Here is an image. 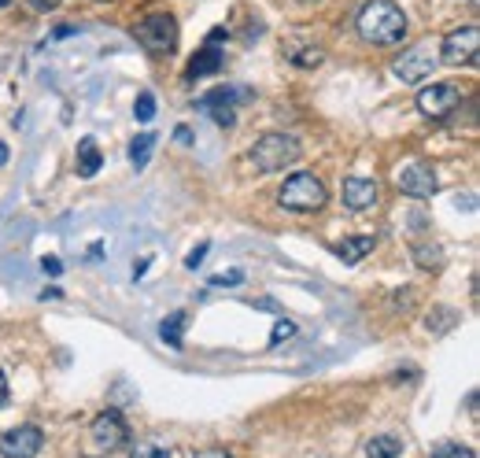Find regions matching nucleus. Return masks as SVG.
<instances>
[{
    "instance_id": "obj_20",
    "label": "nucleus",
    "mask_w": 480,
    "mask_h": 458,
    "mask_svg": "<svg viewBox=\"0 0 480 458\" xmlns=\"http://www.w3.org/2000/svg\"><path fill=\"white\" fill-rule=\"evenodd\" d=\"M130 458H171V447L159 444V440H141V444L130 451Z\"/></svg>"
},
{
    "instance_id": "obj_19",
    "label": "nucleus",
    "mask_w": 480,
    "mask_h": 458,
    "mask_svg": "<svg viewBox=\"0 0 480 458\" xmlns=\"http://www.w3.org/2000/svg\"><path fill=\"white\" fill-rule=\"evenodd\" d=\"M455 325H458V311H451V307H432V315L425 318V329H429V333H436V336L451 333Z\"/></svg>"
},
{
    "instance_id": "obj_16",
    "label": "nucleus",
    "mask_w": 480,
    "mask_h": 458,
    "mask_svg": "<svg viewBox=\"0 0 480 458\" xmlns=\"http://www.w3.org/2000/svg\"><path fill=\"white\" fill-rule=\"evenodd\" d=\"M399 454H403V440L395 433H381L366 444V458H399Z\"/></svg>"
},
{
    "instance_id": "obj_27",
    "label": "nucleus",
    "mask_w": 480,
    "mask_h": 458,
    "mask_svg": "<svg viewBox=\"0 0 480 458\" xmlns=\"http://www.w3.org/2000/svg\"><path fill=\"white\" fill-rule=\"evenodd\" d=\"M208 252H211V244H196V248L185 255V266H189V270H196V266L208 259Z\"/></svg>"
},
{
    "instance_id": "obj_32",
    "label": "nucleus",
    "mask_w": 480,
    "mask_h": 458,
    "mask_svg": "<svg viewBox=\"0 0 480 458\" xmlns=\"http://www.w3.org/2000/svg\"><path fill=\"white\" fill-rule=\"evenodd\" d=\"M178 141L189 144V141H192V130H189V126H178Z\"/></svg>"
},
{
    "instance_id": "obj_6",
    "label": "nucleus",
    "mask_w": 480,
    "mask_h": 458,
    "mask_svg": "<svg viewBox=\"0 0 480 458\" xmlns=\"http://www.w3.org/2000/svg\"><path fill=\"white\" fill-rule=\"evenodd\" d=\"M458 104H462V93L451 82H436V86L418 93V111L425 119H448V114L458 111Z\"/></svg>"
},
{
    "instance_id": "obj_1",
    "label": "nucleus",
    "mask_w": 480,
    "mask_h": 458,
    "mask_svg": "<svg viewBox=\"0 0 480 458\" xmlns=\"http://www.w3.org/2000/svg\"><path fill=\"white\" fill-rule=\"evenodd\" d=\"M358 37L370 45H399L407 37V15L395 0H366L358 12Z\"/></svg>"
},
{
    "instance_id": "obj_17",
    "label": "nucleus",
    "mask_w": 480,
    "mask_h": 458,
    "mask_svg": "<svg viewBox=\"0 0 480 458\" xmlns=\"http://www.w3.org/2000/svg\"><path fill=\"white\" fill-rule=\"evenodd\" d=\"M370 252H374V237H347V241L337 244V255L344 262H363Z\"/></svg>"
},
{
    "instance_id": "obj_15",
    "label": "nucleus",
    "mask_w": 480,
    "mask_h": 458,
    "mask_svg": "<svg viewBox=\"0 0 480 458\" xmlns=\"http://www.w3.org/2000/svg\"><path fill=\"white\" fill-rule=\"evenodd\" d=\"M185 325H189V311H174V315L163 318V325H159V336H163V344H171V348H181Z\"/></svg>"
},
{
    "instance_id": "obj_30",
    "label": "nucleus",
    "mask_w": 480,
    "mask_h": 458,
    "mask_svg": "<svg viewBox=\"0 0 480 458\" xmlns=\"http://www.w3.org/2000/svg\"><path fill=\"white\" fill-rule=\"evenodd\" d=\"M33 8H42V12H52V8H60V0H30Z\"/></svg>"
},
{
    "instance_id": "obj_3",
    "label": "nucleus",
    "mask_w": 480,
    "mask_h": 458,
    "mask_svg": "<svg viewBox=\"0 0 480 458\" xmlns=\"http://www.w3.org/2000/svg\"><path fill=\"white\" fill-rule=\"evenodd\" d=\"M277 200H282V207L289 211H300V215H310V211H322L329 193H326V185L318 181L314 174H292L282 188H277Z\"/></svg>"
},
{
    "instance_id": "obj_21",
    "label": "nucleus",
    "mask_w": 480,
    "mask_h": 458,
    "mask_svg": "<svg viewBox=\"0 0 480 458\" xmlns=\"http://www.w3.org/2000/svg\"><path fill=\"white\" fill-rule=\"evenodd\" d=\"M414 262L429 270V266H439V262H444V255H439L436 244H418V248H414Z\"/></svg>"
},
{
    "instance_id": "obj_11",
    "label": "nucleus",
    "mask_w": 480,
    "mask_h": 458,
    "mask_svg": "<svg viewBox=\"0 0 480 458\" xmlns=\"http://www.w3.org/2000/svg\"><path fill=\"white\" fill-rule=\"evenodd\" d=\"M218 37H222V30H215V33L208 37V41H204V49H199V52L189 60V82H196V78H208V74H218V70H222L226 56H222Z\"/></svg>"
},
{
    "instance_id": "obj_26",
    "label": "nucleus",
    "mask_w": 480,
    "mask_h": 458,
    "mask_svg": "<svg viewBox=\"0 0 480 458\" xmlns=\"http://www.w3.org/2000/svg\"><path fill=\"white\" fill-rule=\"evenodd\" d=\"M289 60H292V63H300V67H318V63H322L326 56L318 52V49H307V52H300V49H289Z\"/></svg>"
},
{
    "instance_id": "obj_14",
    "label": "nucleus",
    "mask_w": 480,
    "mask_h": 458,
    "mask_svg": "<svg viewBox=\"0 0 480 458\" xmlns=\"http://www.w3.org/2000/svg\"><path fill=\"white\" fill-rule=\"evenodd\" d=\"M100 163H104V156H100L97 141H93V137H82V141H78V174H82V178H93V174L100 170Z\"/></svg>"
},
{
    "instance_id": "obj_31",
    "label": "nucleus",
    "mask_w": 480,
    "mask_h": 458,
    "mask_svg": "<svg viewBox=\"0 0 480 458\" xmlns=\"http://www.w3.org/2000/svg\"><path fill=\"white\" fill-rule=\"evenodd\" d=\"M8 403V377H5V370H0V407Z\"/></svg>"
},
{
    "instance_id": "obj_12",
    "label": "nucleus",
    "mask_w": 480,
    "mask_h": 458,
    "mask_svg": "<svg viewBox=\"0 0 480 458\" xmlns=\"http://www.w3.org/2000/svg\"><path fill=\"white\" fill-rule=\"evenodd\" d=\"M377 181L374 178H344V188H340V197H344V207L351 211H370L377 204Z\"/></svg>"
},
{
    "instance_id": "obj_18",
    "label": "nucleus",
    "mask_w": 480,
    "mask_h": 458,
    "mask_svg": "<svg viewBox=\"0 0 480 458\" xmlns=\"http://www.w3.org/2000/svg\"><path fill=\"white\" fill-rule=\"evenodd\" d=\"M152 151H155V133L144 130V133H137L134 144H130V163H134L137 170H144V167L152 163Z\"/></svg>"
},
{
    "instance_id": "obj_29",
    "label": "nucleus",
    "mask_w": 480,
    "mask_h": 458,
    "mask_svg": "<svg viewBox=\"0 0 480 458\" xmlns=\"http://www.w3.org/2000/svg\"><path fill=\"white\" fill-rule=\"evenodd\" d=\"M192 458H233L226 447H208V451H199V454H192Z\"/></svg>"
},
{
    "instance_id": "obj_24",
    "label": "nucleus",
    "mask_w": 480,
    "mask_h": 458,
    "mask_svg": "<svg viewBox=\"0 0 480 458\" xmlns=\"http://www.w3.org/2000/svg\"><path fill=\"white\" fill-rule=\"evenodd\" d=\"M292 336H296V322H289V318H285V322H277L273 333H270V348H282V344L292 340Z\"/></svg>"
},
{
    "instance_id": "obj_4",
    "label": "nucleus",
    "mask_w": 480,
    "mask_h": 458,
    "mask_svg": "<svg viewBox=\"0 0 480 458\" xmlns=\"http://www.w3.org/2000/svg\"><path fill=\"white\" fill-rule=\"evenodd\" d=\"M137 41L152 52V56H171L174 49H178V23H174V15H167V12H152V15H144L141 23H137Z\"/></svg>"
},
{
    "instance_id": "obj_2",
    "label": "nucleus",
    "mask_w": 480,
    "mask_h": 458,
    "mask_svg": "<svg viewBox=\"0 0 480 458\" xmlns=\"http://www.w3.org/2000/svg\"><path fill=\"white\" fill-rule=\"evenodd\" d=\"M252 167L259 174H273V170H285L289 163L300 160V141L292 133H263L252 148Z\"/></svg>"
},
{
    "instance_id": "obj_10",
    "label": "nucleus",
    "mask_w": 480,
    "mask_h": 458,
    "mask_svg": "<svg viewBox=\"0 0 480 458\" xmlns=\"http://www.w3.org/2000/svg\"><path fill=\"white\" fill-rule=\"evenodd\" d=\"M42 444H45V433L37 426H15L0 436V454L5 458H37Z\"/></svg>"
},
{
    "instance_id": "obj_23",
    "label": "nucleus",
    "mask_w": 480,
    "mask_h": 458,
    "mask_svg": "<svg viewBox=\"0 0 480 458\" xmlns=\"http://www.w3.org/2000/svg\"><path fill=\"white\" fill-rule=\"evenodd\" d=\"M432 458H476V451L473 447H462V444H439L432 451Z\"/></svg>"
},
{
    "instance_id": "obj_8",
    "label": "nucleus",
    "mask_w": 480,
    "mask_h": 458,
    "mask_svg": "<svg viewBox=\"0 0 480 458\" xmlns=\"http://www.w3.org/2000/svg\"><path fill=\"white\" fill-rule=\"evenodd\" d=\"M476 45H480V30L476 26H462V30H451L439 45V60L451 63V67H469L476 63Z\"/></svg>"
},
{
    "instance_id": "obj_7",
    "label": "nucleus",
    "mask_w": 480,
    "mask_h": 458,
    "mask_svg": "<svg viewBox=\"0 0 480 458\" xmlns=\"http://www.w3.org/2000/svg\"><path fill=\"white\" fill-rule=\"evenodd\" d=\"M89 436H93L97 451H104V454L118 451V447H123V444L130 440L126 417L118 414V410H104V414H97V417H93V429H89Z\"/></svg>"
},
{
    "instance_id": "obj_28",
    "label": "nucleus",
    "mask_w": 480,
    "mask_h": 458,
    "mask_svg": "<svg viewBox=\"0 0 480 458\" xmlns=\"http://www.w3.org/2000/svg\"><path fill=\"white\" fill-rule=\"evenodd\" d=\"M42 270L52 274V278H60V274H63V262H60V259H42Z\"/></svg>"
},
{
    "instance_id": "obj_25",
    "label": "nucleus",
    "mask_w": 480,
    "mask_h": 458,
    "mask_svg": "<svg viewBox=\"0 0 480 458\" xmlns=\"http://www.w3.org/2000/svg\"><path fill=\"white\" fill-rule=\"evenodd\" d=\"M215 289H236V285H245V270H222L211 278Z\"/></svg>"
},
{
    "instance_id": "obj_34",
    "label": "nucleus",
    "mask_w": 480,
    "mask_h": 458,
    "mask_svg": "<svg viewBox=\"0 0 480 458\" xmlns=\"http://www.w3.org/2000/svg\"><path fill=\"white\" fill-rule=\"evenodd\" d=\"M0 8H8V0H0Z\"/></svg>"
},
{
    "instance_id": "obj_5",
    "label": "nucleus",
    "mask_w": 480,
    "mask_h": 458,
    "mask_svg": "<svg viewBox=\"0 0 480 458\" xmlns=\"http://www.w3.org/2000/svg\"><path fill=\"white\" fill-rule=\"evenodd\" d=\"M436 63H439V56H436L432 45L425 41V45H411L403 56H399V60L392 63V74H395L399 82L418 86V82L429 78V74H436Z\"/></svg>"
},
{
    "instance_id": "obj_9",
    "label": "nucleus",
    "mask_w": 480,
    "mask_h": 458,
    "mask_svg": "<svg viewBox=\"0 0 480 458\" xmlns=\"http://www.w3.org/2000/svg\"><path fill=\"white\" fill-rule=\"evenodd\" d=\"M436 188H439V181H436V170L429 163L414 160V163H407L403 170H399V193H407L414 200H432Z\"/></svg>"
},
{
    "instance_id": "obj_35",
    "label": "nucleus",
    "mask_w": 480,
    "mask_h": 458,
    "mask_svg": "<svg viewBox=\"0 0 480 458\" xmlns=\"http://www.w3.org/2000/svg\"><path fill=\"white\" fill-rule=\"evenodd\" d=\"M100 5H107V0H100Z\"/></svg>"
},
{
    "instance_id": "obj_22",
    "label": "nucleus",
    "mask_w": 480,
    "mask_h": 458,
    "mask_svg": "<svg viewBox=\"0 0 480 458\" xmlns=\"http://www.w3.org/2000/svg\"><path fill=\"white\" fill-rule=\"evenodd\" d=\"M134 114H137V123H152L155 119V96L152 93H141L137 104H134Z\"/></svg>"
},
{
    "instance_id": "obj_13",
    "label": "nucleus",
    "mask_w": 480,
    "mask_h": 458,
    "mask_svg": "<svg viewBox=\"0 0 480 458\" xmlns=\"http://www.w3.org/2000/svg\"><path fill=\"white\" fill-rule=\"evenodd\" d=\"M233 100H236V93L233 89H211L204 100H199V111H208L211 119L218 123V126H233L236 123V111H233Z\"/></svg>"
},
{
    "instance_id": "obj_33",
    "label": "nucleus",
    "mask_w": 480,
    "mask_h": 458,
    "mask_svg": "<svg viewBox=\"0 0 480 458\" xmlns=\"http://www.w3.org/2000/svg\"><path fill=\"white\" fill-rule=\"evenodd\" d=\"M8 156H12V151H8V144H5V141H0V167H5V163H8Z\"/></svg>"
}]
</instances>
